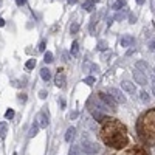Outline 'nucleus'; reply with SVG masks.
I'll return each mask as SVG.
<instances>
[{"instance_id":"35","label":"nucleus","mask_w":155,"mask_h":155,"mask_svg":"<svg viewBox=\"0 0 155 155\" xmlns=\"http://www.w3.org/2000/svg\"><path fill=\"white\" fill-rule=\"evenodd\" d=\"M92 70L98 73V71H99V67H98V65H92Z\"/></svg>"},{"instance_id":"39","label":"nucleus","mask_w":155,"mask_h":155,"mask_svg":"<svg viewBox=\"0 0 155 155\" xmlns=\"http://www.w3.org/2000/svg\"><path fill=\"white\" fill-rule=\"evenodd\" d=\"M152 92H153V95H155V81H153V85H152Z\"/></svg>"},{"instance_id":"32","label":"nucleus","mask_w":155,"mask_h":155,"mask_svg":"<svg viewBox=\"0 0 155 155\" xmlns=\"http://www.w3.org/2000/svg\"><path fill=\"white\" fill-rule=\"evenodd\" d=\"M39 51H45V41H42L39 44Z\"/></svg>"},{"instance_id":"29","label":"nucleus","mask_w":155,"mask_h":155,"mask_svg":"<svg viewBox=\"0 0 155 155\" xmlns=\"http://www.w3.org/2000/svg\"><path fill=\"white\" fill-rule=\"evenodd\" d=\"M47 90H41V92H39V98H41V99H45L47 98Z\"/></svg>"},{"instance_id":"8","label":"nucleus","mask_w":155,"mask_h":155,"mask_svg":"<svg viewBox=\"0 0 155 155\" xmlns=\"http://www.w3.org/2000/svg\"><path fill=\"white\" fill-rule=\"evenodd\" d=\"M134 79H135V82L140 84V85H146V84H147V76L141 71V70H135V71H134Z\"/></svg>"},{"instance_id":"34","label":"nucleus","mask_w":155,"mask_h":155,"mask_svg":"<svg viewBox=\"0 0 155 155\" xmlns=\"http://www.w3.org/2000/svg\"><path fill=\"white\" fill-rule=\"evenodd\" d=\"M58 102L61 104V107H65V101H64L62 98H59V99H58Z\"/></svg>"},{"instance_id":"40","label":"nucleus","mask_w":155,"mask_h":155,"mask_svg":"<svg viewBox=\"0 0 155 155\" xmlns=\"http://www.w3.org/2000/svg\"><path fill=\"white\" fill-rule=\"evenodd\" d=\"M150 48H152V50H155V42H152V44H150Z\"/></svg>"},{"instance_id":"31","label":"nucleus","mask_w":155,"mask_h":155,"mask_svg":"<svg viewBox=\"0 0 155 155\" xmlns=\"http://www.w3.org/2000/svg\"><path fill=\"white\" fill-rule=\"evenodd\" d=\"M137 22V17L134 14H129V23H135Z\"/></svg>"},{"instance_id":"10","label":"nucleus","mask_w":155,"mask_h":155,"mask_svg":"<svg viewBox=\"0 0 155 155\" xmlns=\"http://www.w3.org/2000/svg\"><path fill=\"white\" fill-rule=\"evenodd\" d=\"M120 44H121V47H132V44H134V37L130 36V34H124L123 37H121V41H120Z\"/></svg>"},{"instance_id":"25","label":"nucleus","mask_w":155,"mask_h":155,"mask_svg":"<svg viewBox=\"0 0 155 155\" xmlns=\"http://www.w3.org/2000/svg\"><path fill=\"white\" fill-rule=\"evenodd\" d=\"M106 48H107V42H106V41H99V42H98V50H99V51H104Z\"/></svg>"},{"instance_id":"24","label":"nucleus","mask_w":155,"mask_h":155,"mask_svg":"<svg viewBox=\"0 0 155 155\" xmlns=\"http://www.w3.org/2000/svg\"><path fill=\"white\" fill-rule=\"evenodd\" d=\"M14 115H16L14 110H12V109H8V110L5 112V118H6V120H12V118H14Z\"/></svg>"},{"instance_id":"11","label":"nucleus","mask_w":155,"mask_h":155,"mask_svg":"<svg viewBox=\"0 0 155 155\" xmlns=\"http://www.w3.org/2000/svg\"><path fill=\"white\" fill-rule=\"evenodd\" d=\"M121 87H123V90H126L127 93H135L137 92V87L130 81H123L121 82Z\"/></svg>"},{"instance_id":"9","label":"nucleus","mask_w":155,"mask_h":155,"mask_svg":"<svg viewBox=\"0 0 155 155\" xmlns=\"http://www.w3.org/2000/svg\"><path fill=\"white\" fill-rule=\"evenodd\" d=\"M37 124H39V127H47L48 126V112L47 110H44V112H41L37 115Z\"/></svg>"},{"instance_id":"13","label":"nucleus","mask_w":155,"mask_h":155,"mask_svg":"<svg viewBox=\"0 0 155 155\" xmlns=\"http://www.w3.org/2000/svg\"><path fill=\"white\" fill-rule=\"evenodd\" d=\"M6 134H8V124H6V121H0V138L5 140Z\"/></svg>"},{"instance_id":"6","label":"nucleus","mask_w":155,"mask_h":155,"mask_svg":"<svg viewBox=\"0 0 155 155\" xmlns=\"http://www.w3.org/2000/svg\"><path fill=\"white\" fill-rule=\"evenodd\" d=\"M107 92H109V95L116 101V102H121V104H124V102H126V96H124V93L121 92V90H118V88H109L107 90Z\"/></svg>"},{"instance_id":"41","label":"nucleus","mask_w":155,"mask_h":155,"mask_svg":"<svg viewBox=\"0 0 155 155\" xmlns=\"http://www.w3.org/2000/svg\"><path fill=\"white\" fill-rule=\"evenodd\" d=\"M95 2H99V0H95Z\"/></svg>"},{"instance_id":"36","label":"nucleus","mask_w":155,"mask_h":155,"mask_svg":"<svg viewBox=\"0 0 155 155\" xmlns=\"http://www.w3.org/2000/svg\"><path fill=\"white\" fill-rule=\"evenodd\" d=\"M0 27H5V20L2 17H0Z\"/></svg>"},{"instance_id":"7","label":"nucleus","mask_w":155,"mask_h":155,"mask_svg":"<svg viewBox=\"0 0 155 155\" xmlns=\"http://www.w3.org/2000/svg\"><path fill=\"white\" fill-rule=\"evenodd\" d=\"M115 155H146V152L141 147H138V146H134V147H127V149L115 153Z\"/></svg>"},{"instance_id":"12","label":"nucleus","mask_w":155,"mask_h":155,"mask_svg":"<svg viewBox=\"0 0 155 155\" xmlns=\"http://www.w3.org/2000/svg\"><path fill=\"white\" fill-rule=\"evenodd\" d=\"M74 137H76V129L74 127H68L67 132H65V141L67 143H71V141L74 140Z\"/></svg>"},{"instance_id":"26","label":"nucleus","mask_w":155,"mask_h":155,"mask_svg":"<svg viewBox=\"0 0 155 155\" xmlns=\"http://www.w3.org/2000/svg\"><path fill=\"white\" fill-rule=\"evenodd\" d=\"M78 30H79V25H78V23L74 22V23L71 25V28H70V33H71V34H76V33H78Z\"/></svg>"},{"instance_id":"14","label":"nucleus","mask_w":155,"mask_h":155,"mask_svg":"<svg viewBox=\"0 0 155 155\" xmlns=\"http://www.w3.org/2000/svg\"><path fill=\"white\" fill-rule=\"evenodd\" d=\"M41 78H42L44 81H50V79H51V71H50V68L44 67V68L41 70Z\"/></svg>"},{"instance_id":"17","label":"nucleus","mask_w":155,"mask_h":155,"mask_svg":"<svg viewBox=\"0 0 155 155\" xmlns=\"http://www.w3.org/2000/svg\"><path fill=\"white\" fill-rule=\"evenodd\" d=\"M68 155H82V149H81V146H71Z\"/></svg>"},{"instance_id":"37","label":"nucleus","mask_w":155,"mask_h":155,"mask_svg":"<svg viewBox=\"0 0 155 155\" xmlns=\"http://www.w3.org/2000/svg\"><path fill=\"white\" fill-rule=\"evenodd\" d=\"M67 2H68V3H70V5H74V3H76V2H78V0H67Z\"/></svg>"},{"instance_id":"38","label":"nucleus","mask_w":155,"mask_h":155,"mask_svg":"<svg viewBox=\"0 0 155 155\" xmlns=\"http://www.w3.org/2000/svg\"><path fill=\"white\" fill-rule=\"evenodd\" d=\"M137 3H138V5H143V3H144V0H137Z\"/></svg>"},{"instance_id":"20","label":"nucleus","mask_w":155,"mask_h":155,"mask_svg":"<svg viewBox=\"0 0 155 155\" xmlns=\"http://www.w3.org/2000/svg\"><path fill=\"white\" fill-rule=\"evenodd\" d=\"M54 59H53V53L51 51H45V54H44V62L45 64H51Z\"/></svg>"},{"instance_id":"21","label":"nucleus","mask_w":155,"mask_h":155,"mask_svg":"<svg viewBox=\"0 0 155 155\" xmlns=\"http://www.w3.org/2000/svg\"><path fill=\"white\" fill-rule=\"evenodd\" d=\"M25 67H27V70H33V68L36 67V59H34V58H33V59H28L27 64H25Z\"/></svg>"},{"instance_id":"23","label":"nucleus","mask_w":155,"mask_h":155,"mask_svg":"<svg viewBox=\"0 0 155 155\" xmlns=\"http://www.w3.org/2000/svg\"><path fill=\"white\" fill-rule=\"evenodd\" d=\"M140 96H141V101H143V102H149V99H150L149 93H147V92H144V90L140 93Z\"/></svg>"},{"instance_id":"15","label":"nucleus","mask_w":155,"mask_h":155,"mask_svg":"<svg viewBox=\"0 0 155 155\" xmlns=\"http://www.w3.org/2000/svg\"><path fill=\"white\" fill-rule=\"evenodd\" d=\"M93 8H95V0H85L82 3V9L85 11H93Z\"/></svg>"},{"instance_id":"28","label":"nucleus","mask_w":155,"mask_h":155,"mask_svg":"<svg viewBox=\"0 0 155 155\" xmlns=\"http://www.w3.org/2000/svg\"><path fill=\"white\" fill-rule=\"evenodd\" d=\"M124 17H126V12H118V14L115 16V19H116V20H123Z\"/></svg>"},{"instance_id":"18","label":"nucleus","mask_w":155,"mask_h":155,"mask_svg":"<svg viewBox=\"0 0 155 155\" xmlns=\"http://www.w3.org/2000/svg\"><path fill=\"white\" fill-rule=\"evenodd\" d=\"M135 67H137V70H144V71L149 68L147 62H144V61H138V62L135 64Z\"/></svg>"},{"instance_id":"2","label":"nucleus","mask_w":155,"mask_h":155,"mask_svg":"<svg viewBox=\"0 0 155 155\" xmlns=\"http://www.w3.org/2000/svg\"><path fill=\"white\" fill-rule=\"evenodd\" d=\"M141 132H143L144 137L150 138V140H155V109L147 112L143 118H141Z\"/></svg>"},{"instance_id":"19","label":"nucleus","mask_w":155,"mask_h":155,"mask_svg":"<svg viewBox=\"0 0 155 155\" xmlns=\"http://www.w3.org/2000/svg\"><path fill=\"white\" fill-rule=\"evenodd\" d=\"M126 6V0H116V2L113 3V9L115 11H120L121 8H124Z\"/></svg>"},{"instance_id":"30","label":"nucleus","mask_w":155,"mask_h":155,"mask_svg":"<svg viewBox=\"0 0 155 155\" xmlns=\"http://www.w3.org/2000/svg\"><path fill=\"white\" fill-rule=\"evenodd\" d=\"M20 102H22V104H23V102H27V95H25V93H22V95H19V98H17Z\"/></svg>"},{"instance_id":"5","label":"nucleus","mask_w":155,"mask_h":155,"mask_svg":"<svg viewBox=\"0 0 155 155\" xmlns=\"http://www.w3.org/2000/svg\"><path fill=\"white\" fill-rule=\"evenodd\" d=\"M54 84L59 88H64L67 84V76H65V70L64 68H58V73L54 76Z\"/></svg>"},{"instance_id":"3","label":"nucleus","mask_w":155,"mask_h":155,"mask_svg":"<svg viewBox=\"0 0 155 155\" xmlns=\"http://www.w3.org/2000/svg\"><path fill=\"white\" fill-rule=\"evenodd\" d=\"M81 149L84 153H88V155H95L101 150V146L96 143V141H92L88 138H82V143H81Z\"/></svg>"},{"instance_id":"22","label":"nucleus","mask_w":155,"mask_h":155,"mask_svg":"<svg viewBox=\"0 0 155 155\" xmlns=\"http://www.w3.org/2000/svg\"><path fill=\"white\" fill-rule=\"evenodd\" d=\"M70 51H71V54H73V56L78 54V51H79V44H78L76 41L71 44V50H70Z\"/></svg>"},{"instance_id":"16","label":"nucleus","mask_w":155,"mask_h":155,"mask_svg":"<svg viewBox=\"0 0 155 155\" xmlns=\"http://www.w3.org/2000/svg\"><path fill=\"white\" fill-rule=\"evenodd\" d=\"M37 132H39V124H37V123H34V124L31 126V129H30L28 137H30V138H34V137L37 135Z\"/></svg>"},{"instance_id":"33","label":"nucleus","mask_w":155,"mask_h":155,"mask_svg":"<svg viewBox=\"0 0 155 155\" xmlns=\"http://www.w3.org/2000/svg\"><path fill=\"white\" fill-rule=\"evenodd\" d=\"M16 3H17V6H23L27 3V0H16Z\"/></svg>"},{"instance_id":"4","label":"nucleus","mask_w":155,"mask_h":155,"mask_svg":"<svg viewBox=\"0 0 155 155\" xmlns=\"http://www.w3.org/2000/svg\"><path fill=\"white\" fill-rule=\"evenodd\" d=\"M98 98H99V101L102 102V104H106L107 107H110V110H113V112L116 110V101L109 93H99Z\"/></svg>"},{"instance_id":"27","label":"nucleus","mask_w":155,"mask_h":155,"mask_svg":"<svg viewBox=\"0 0 155 155\" xmlns=\"http://www.w3.org/2000/svg\"><path fill=\"white\" fill-rule=\"evenodd\" d=\"M84 82H85V84H88V85H92V84L95 82V78H93V76H87L85 79H84Z\"/></svg>"},{"instance_id":"1","label":"nucleus","mask_w":155,"mask_h":155,"mask_svg":"<svg viewBox=\"0 0 155 155\" xmlns=\"http://www.w3.org/2000/svg\"><path fill=\"white\" fill-rule=\"evenodd\" d=\"M101 123H102V127H101L99 135H101L102 141H104L107 146L121 149L127 144V141H129L127 130L118 120L104 118Z\"/></svg>"}]
</instances>
